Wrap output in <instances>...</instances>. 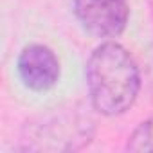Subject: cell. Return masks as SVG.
Segmentation results:
<instances>
[{"label": "cell", "instance_id": "1", "mask_svg": "<svg viewBox=\"0 0 153 153\" xmlns=\"http://www.w3.org/2000/svg\"><path fill=\"white\" fill-rule=\"evenodd\" d=\"M85 78L94 110L106 117L130 110L140 90V72L135 59L115 42H106L90 54Z\"/></svg>", "mask_w": 153, "mask_h": 153}, {"label": "cell", "instance_id": "5", "mask_svg": "<svg viewBox=\"0 0 153 153\" xmlns=\"http://www.w3.org/2000/svg\"><path fill=\"white\" fill-rule=\"evenodd\" d=\"M126 149L131 153H149L153 151V117L142 121L128 139Z\"/></svg>", "mask_w": 153, "mask_h": 153}, {"label": "cell", "instance_id": "2", "mask_svg": "<svg viewBox=\"0 0 153 153\" xmlns=\"http://www.w3.org/2000/svg\"><path fill=\"white\" fill-rule=\"evenodd\" d=\"M94 135V121L79 106L58 108L27 124L25 149L31 151H74L87 146Z\"/></svg>", "mask_w": 153, "mask_h": 153}, {"label": "cell", "instance_id": "4", "mask_svg": "<svg viewBox=\"0 0 153 153\" xmlns=\"http://www.w3.org/2000/svg\"><path fill=\"white\" fill-rule=\"evenodd\" d=\"M16 67L22 83L36 92L52 88L59 78V61L56 54L40 43L25 47L18 56Z\"/></svg>", "mask_w": 153, "mask_h": 153}, {"label": "cell", "instance_id": "3", "mask_svg": "<svg viewBox=\"0 0 153 153\" xmlns=\"http://www.w3.org/2000/svg\"><path fill=\"white\" fill-rule=\"evenodd\" d=\"M74 13L90 34L114 38L124 31L130 7L126 0H74Z\"/></svg>", "mask_w": 153, "mask_h": 153}]
</instances>
